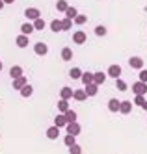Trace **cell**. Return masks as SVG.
Wrapping results in <instances>:
<instances>
[{"label": "cell", "mask_w": 147, "mask_h": 154, "mask_svg": "<svg viewBox=\"0 0 147 154\" xmlns=\"http://www.w3.org/2000/svg\"><path fill=\"white\" fill-rule=\"evenodd\" d=\"M69 154H82V147L75 143L73 147H69Z\"/></svg>", "instance_id": "35"}, {"label": "cell", "mask_w": 147, "mask_h": 154, "mask_svg": "<svg viewBox=\"0 0 147 154\" xmlns=\"http://www.w3.org/2000/svg\"><path fill=\"white\" fill-rule=\"evenodd\" d=\"M82 84L88 85V84H93V72H82Z\"/></svg>", "instance_id": "23"}, {"label": "cell", "mask_w": 147, "mask_h": 154, "mask_svg": "<svg viewBox=\"0 0 147 154\" xmlns=\"http://www.w3.org/2000/svg\"><path fill=\"white\" fill-rule=\"evenodd\" d=\"M65 119H67V123H75V121H76V112H73V109L69 108L65 112Z\"/></svg>", "instance_id": "28"}, {"label": "cell", "mask_w": 147, "mask_h": 154, "mask_svg": "<svg viewBox=\"0 0 147 154\" xmlns=\"http://www.w3.org/2000/svg\"><path fill=\"white\" fill-rule=\"evenodd\" d=\"M58 109L62 113H65L67 109H69V100H65V98H60V102H58Z\"/></svg>", "instance_id": "26"}, {"label": "cell", "mask_w": 147, "mask_h": 154, "mask_svg": "<svg viewBox=\"0 0 147 154\" xmlns=\"http://www.w3.org/2000/svg\"><path fill=\"white\" fill-rule=\"evenodd\" d=\"M24 17H26L28 20H36V19L41 17V11H39L37 8H26V9H24Z\"/></svg>", "instance_id": "2"}, {"label": "cell", "mask_w": 147, "mask_h": 154, "mask_svg": "<svg viewBox=\"0 0 147 154\" xmlns=\"http://www.w3.org/2000/svg\"><path fill=\"white\" fill-rule=\"evenodd\" d=\"M34 28H36V30H45V20L41 17L36 19V20H34Z\"/></svg>", "instance_id": "33"}, {"label": "cell", "mask_w": 147, "mask_h": 154, "mask_svg": "<svg viewBox=\"0 0 147 154\" xmlns=\"http://www.w3.org/2000/svg\"><path fill=\"white\" fill-rule=\"evenodd\" d=\"M73 98H75V100H78V102H84L86 98H88V93H86V89H76V91L73 93Z\"/></svg>", "instance_id": "12"}, {"label": "cell", "mask_w": 147, "mask_h": 154, "mask_svg": "<svg viewBox=\"0 0 147 154\" xmlns=\"http://www.w3.org/2000/svg\"><path fill=\"white\" fill-rule=\"evenodd\" d=\"M145 102V97L143 95H136V98H134V104H138V106H142Z\"/></svg>", "instance_id": "37"}, {"label": "cell", "mask_w": 147, "mask_h": 154, "mask_svg": "<svg viewBox=\"0 0 147 154\" xmlns=\"http://www.w3.org/2000/svg\"><path fill=\"white\" fill-rule=\"evenodd\" d=\"M4 8V0H0V9H2Z\"/></svg>", "instance_id": "40"}, {"label": "cell", "mask_w": 147, "mask_h": 154, "mask_svg": "<svg viewBox=\"0 0 147 154\" xmlns=\"http://www.w3.org/2000/svg\"><path fill=\"white\" fill-rule=\"evenodd\" d=\"M97 91H99V85H97L95 82L86 85V93H88V97H95V95H97Z\"/></svg>", "instance_id": "18"}, {"label": "cell", "mask_w": 147, "mask_h": 154, "mask_svg": "<svg viewBox=\"0 0 147 154\" xmlns=\"http://www.w3.org/2000/svg\"><path fill=\"white\" fill-rule=\"evenodd\" d=\"M93 82L101 87V85L106 82V74H104V72H93Z\"/></svg>", "instance_id": "15"}, {"label": "cell", "mask_w": 147, "mask_h": 154, "mask_svg": "<svg viewBox=\"0 0 147 154\" xmlns=\"http://www.w3.org/2000/svg\"><path fill=\"white\" fill-rule=\"evenodd\" d=\"M32 32H36V28H34V23H24L21 26V34H24V35H30Z\"/></svg>", "instance_id": "17"}, {"label": "cell", "mask_w": 147, "mask_h": 154, "mask_svg": "<svg viewBox=\"0 0 147 154\" xmlns=\"http://www.w3.org/2000/svg\"><path fill=\"white\" fill-rule=\"evenodd\" d=\"M140 82H145L147 84V69H140Z\"/></svg>", "instance_id": "36"}, {"label": "cell", "mask_w": 147, "mask_h": 154, "mask_svg": "<svg viewBox=\"0 0 147 154\" xmlns=\"http://www.w3.org/2000/svg\"><path fill=\"white\" fill-rule=\"evenodd\" d=\"M142 109H145V112H147V100H145V102L142 104Z\"/></svg>", "instance_id": "38"}, {"label": "cell", "mask_w": 147, "mask_h": 154, "mask_svg": "<svg viewBox=\"0 0 147 154\" xmlns=\"http://www.w3.org/2000/svg\"><path fill=\"white\" fill-rule=\"evenodd\" d=\"M65 128H67V134H73V136H78V134H80V130H82L76 121H75V123H67Z\"/></svg>", "instance_id": "7"}, {"label": "cell", "mask_w": 147, "mask_h": 154, "mask_svg": "<svg viewBox=\"0 0 147 154\" xmlns=\"http://www.w3.org/2000/svg\"><path fill=\"white\" fill-rule=\"evenodd\" d=\"M54 125L58 126V128H63V126H67L65 113H58V115H56V119H54Z\"/></svg>", "instance_id": "13"}, {"label": "cell", "mask_w": 147, "mask_h": 154, "mask_svg": "<svg viewBox=\"0 0 147 154\" xmlns=\"http://www.w3.org/2000/svg\"><path fill=\"white\" fill-rule=\"evenodd\" d=\"M71 28H73V20H71V19H67V17H65V19L62 20V30L65 32V30H71Z\"/></svg>", "instance_id": "31"}, {"label": "cell", "mask_w": 147, "mask_h": 154, "mask_svg": "<svg viewBox=\"0 0 147 154\" xmlns=\"http://www.w3.org/2000/svg\"><path fill=\"white\" fill-rule=\"evenodd\" d=\"M63 143L67 147H73L75 143H76V136H73V134H65V137H63Z\"/></svg>", "instance_id": "24"}, {"label": "cell", "mask_w": 147, "mask_h": 154, "mask_svg": "<svg viewBox=\"0 0 147 154\" xmlns=\"http://www.w3.org/2000/svg\"><path fill=\"white\" fill-rule=\"evenodd\" d=\"M73 89L71 87H62L60 89V98H65V100H69V98H73Z\"/></svg>", "instance_id": "14"}, {"label": "cell", "mask_w": 147, "mask_h": 154, "mask_svg": "<svg viewBox=\"0 0 147 154\" xmlns=\"http://www.w3.org/2000/svg\"><path fill=\"white\" fill-rule=\"evenodd\" d=\"M26 84H28V80H26V76L22 74V76H19V78H15V80H13V89H19V91H21Z\"/></svg>", "instance_id": "8"}, {"label": "cell", "mask_w": 147, "mask_h": 154, "mask_svg": "<svg viewBox=\"0 0 147 154\" xmlns=\"http://www.w3.org/2000/svg\"><path fill=\"white\" fill-rule=\"evenodd\" d=\"M15 43H17V47H19V48H24V47H28V45H30V39H28V35L21 34V35L15 39Z\"/></svg>", "instance_id": "10"}, {"label": "cell", "mask_w": 147, "mask_h": 154, "mask_svg": "<svg viewBox=\"0 0 147 154\" xmlns=\"http://www.w3.org/2000/svg\"><path fill=\"white\" fill-rule=\"evenodd\" d=\"M76 15H78V11H76V8H71V6H69V8L65 9V17H67V19H71V20H75V17H76Z\"/></svg>", "instance_id": "25"}, {"label": "cell", "mask_w": 147, "mask_h": 154, "mask_svg": "<svg viewBox=\"0 0 147 154\" xmlns=\"http://www.w3.org/2000/svg\"><path fill=\"white\" fill-rule=\"evenodd\" d=\"M106 32H108V30H106V28H104L103 24H99V26L95 28V34H97L99 37H104V35H106Z\"/></svg>", "instance_id": "34"}, {"label": "cell", "mask_w": 147, "mask_h": 154, "mask_svg": "<svg viewBox=\"0 0 147 154\" xmlns=\"http://www.w3.org/2000/svg\"><path fill=\"white\" fill-rule=\"evenodd\" d=\"M58 136H60V128L56 126V125L47 130V137H49V139H58Z\"/></svg>", "instance_id": "16"}, {"label": "cell", "mask_w": 147, "mask_h": 154, "mask_svg": "<svg viewBox=\"0 0 147 154\" xmlns=\"http://www.w3.org/2000/svg\"><path fill=\"white\" fill-rule=\"evenodd\" d=\"M69 76H71L73 80H78V78H82V71L78 69V67H73V69L69 71Z\"/></svg>", "instance_id": "27"}, {"label": "cell", "mask_w": 147, "mask_h": 154, "mask_svg": "<svg viewBox=\"0 0 147 154\" xmlns=\"http://www.w3.org/2000/svg\"><path fill=\"white\" fill-rule=\"evenodd\" d=\"M86 23H88V17H86V15H76V17H75V24L82 26V24H86Z\"/></svg>", "instance_id": "32"}, {"label": "cell", "mask_w": 147, "mask_h": 154, "mask_svg": "<svg viewBox=\"0 0 147 154\" xmlns=\"http://www.w3.org/2000/svg\"><path fill=\"white\" fill-rule=\"evenodd\" d=\"M34 52H36L37 56H47L49 47L45 45V43H34Z\"/></svg>", "instance_id": "5"}, {"label": "cell", "mask_w": 147, "mask_h": 154, "mask_svg": "<svg viewBox=\"0 0 147 154\" xmlns=\"http://www.w3.org/2000/svg\"><path fill=\"white\" fill-rule=\"evenodd\" d=\"M62 60H63V61H69V60H73V50H71L69 47L62 48Z\"/></svg>", "instance_id": "20"}, {"label": "cell", "mask_w": 147, "mask_h": 154, "mask_svg": "<svg viewBox=\"0 0 147 154\" xmlns=\"http://www.w3.org/2000/svg\"><path fill=\"white\" fill-rule=\"evenodd\" d=\"M50 30L56 32V34H58V32H63V30H62V20H58V19L50 20Z\"/></svg>", "instance_id": "22"}, {"label": "cell", "mask_w": 147, "mask_h": 154, "mask_svg": "<svg viewBox=\"0 0 147 154\" xmlns=\"http://www.w3.org/2000/svg\"><path fill=\"white\" fill-rule=\"evenodd\" d=\"M22 67L21 65H13V67L9 69V76H11V80H15V78H19V76H22Z\"/></svg>", "instance_id": "9"}, {"label": "cell", "mask_w": 147, "mask_h": 154, "mask_svg": "<svg viewBox=\"0 0 147 154\" xmlns=\"http://www.w3.org/2000/svg\"><path fill=\"white\" fill-rule=\"evenodd\" d=\"M15 0H4V4H13Z\"/></svg>", "instance_id": "39"}, {"label": "cell", "mask_w": 147, "mask_h": 154, "mask_svg": "<svg viewBox=\"0 0 147 154\" xmlns=\"http://www.w3.org/2000/svg\"><path fill=\"white\" fill-rule=\"evenodd\" d=\"M86 41H88L86 32H82V30H76L75 34H73V43H75V45H84Z\"/></svg>", "instance_id": "1"}, {"label": "cell", "mask_w": 147, "mask_h": 154, "mask_svg": "<svg viewBox=\"0 0 147 154\" xmlns=\"http://www.w3.org/2000/svg\"><path fill=\"white\" fill-rule=\"evenodd\" d=\"M132 91H134V95H145L147 93V84L145 82H134L132 84Z\"/></svg>", "instance_id": "3"}, {"label": "cell", "mask_w": 147, "mask_h": 154, "mask_svg": "<svg viewBox=\"0 0 147 154\" xmlns=\"http://www.w3.org/2000/svg\"><path fill=\"white\" fill-rule=\"evenodd\" d=\"M129 65H130L132 69H138V71H140V69H143V60H142L140 56H132V58L129 60Z\"/></svg>", "instance_id": "6"}, {"label": "cell", "mask_w": 147, "mask_h": 154, "mask_svg": "<svg viewBox=\"0 0 147 154\" xmlns=\"http://www.w3.org/2000/svg\"><path fill=\"white\" fill-rule=\"evenodd\" d=\"M32 93H34V87H32L30 84H26V85H24V87L21 89V97H24V98L32 97Z\"/></svg>", "instance_id": "21"}, {"label": "cell", "mask_w": 147, "mask_h": 154, "mask_svg": "<svg viewBox=\"0 0 147 154\" xmlns=\"http://www.w3.org/2000/svg\"><path fill=\"white\" fill-rule=\"evenodd\" d=\"M69 8V4H67V0H58V2H56V9H58V11H63L65 13V9Z\"/></svg>", "instance_id": "29"}, {"label": "cell", "mask_w": 147, "mask_h": 154, "mask_svg": "<svg viewBox=\"0 0 147 154\" xmlns=\"http://www.w3.org/2000/svg\"><path fill=\"white\" fill-rule=\"evenodd\" d=\"M2 67H4V65H2V61H0V71H2Z\"/></svg>", "instance_id": "41"}, {"label": "cell", "mask_w": 147, "mask_h": 154, "mask_svg": "<svg viewBox=\"0 0 147 154\" xmlns=\"http://www.w3.org/2000/svg\"><path fill=\"white\" fill-rule=\"evenodd\" d=\"M119 104H121V100H117V98H110L108 100V109L110 112H119Z\"/></svg>", "instance_id": "19"}, {"label": "cell", "mask_w": 147, "mask_h": 154, "mask_svg": "<svg viewBox=\"0 0 147 154\" xmlns=\"http://www.w3.org/2000/svg\"><path fill=\"white\" fill-rule=\"evenodd\" d=\"M116 87H117L119 91H127V89H129L127 82H125V80H121V78H117V80H116Z\"/></svg>", "instance_id": "30"}, {"label": "cell", "mask_w": 147, "mask_h": 154, "mask_svg": "<svg viewBox=\"0 0 147 154\" xmlns=\"http://www.w3.org/2000/svg\"><path fill=\"white\" fill-rule=\"evenodd\" d=\"M119 112L121 113H130L132 112V102L130 100H121V104H119Z\"/></svg>", "instance_id": "11"}, {"label": "cell", "mask_w": 147, "mask_h": 154, "mask_svg": "<svg viewBox=\"0 0 147 154\" xmlns=\"http://www.w3.org/2000/svg\"><path fill=\"white\" fill-rule=\"evenodd\" d=\"M106 76H110V78H119V76H121V67H119V65H110V67H108V71H106Z\"/></svg>", "instance_id": "4"}]
</instances>
